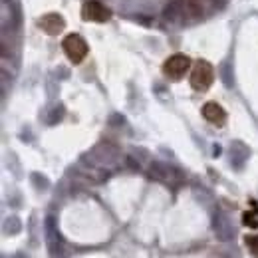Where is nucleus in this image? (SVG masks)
I'll return each instance as SVG.
<instances>
[{
  "mask_svg": "<svg viewBox=\"0 0 258 258\" xmlns=\"http://www.w3.org/2000/svg\"><path fill=\"white\" fill-rule=\"evenodd\" d=\"M38 26H40L46 34L56 36V34H60V32L64 30L66 20H64L60 14H56V12H50V14H44V16L38 20Z\"/></svg>",
  "mask_w": 258,
  "mask_h": 258,
  "instance_id": "nucleus-7",
  "label": "nucleus"
},
{
  "mask_svg": "<svg viewBox=\"0 0 258 258\" xmlns=\"http://www.w3.org/2000/svg\"><path fill=\"white\" fill-rule=\"evenodd\" d=\"M223 80H225V84H227L229 88L235 86V78H231V64H229V62L223 66Z\"/></svg>",
  "mask_w": 258,
  "mask_h": 258,
  "instance_id": "nucleus-12",
  "label": "nucleus"
},
{
  "mask_svg": "<svg viewBox=\"0 0 258 258\" xmlns=\"http://www.w3.org/2000/svg\"><path fill=\"white\" fill-rule=\"evenodd\" d=\"M203 118H205L209 124H213V126H217V128H223L225 122H227V112H225L217 102H207V104L203 106Z\"/></svg>",
  "mask_w": 258,
  "mask_h": 258,
  "instance_id": "nucleus-8",
  "label": "nucleus"
},
{
  "mask_svg": "<svg viewBox=\"0 0 258 258\" xmlns=\"http://www.w3.org/2000/svg\"><path fill=\"white\" fill-rule=\"evenodd\" d=\"M247 157H249V149H247L243 143H235L233 149H231V161L241 169V165L245 163Z\"/></svg>",
  "mask_w": 258,
  "mask_h": 258,
  "instance_id": "nucleus-10",
  "label": "nucleus"
},
{
  "mask_svg": "<svg viewBox=\"0 0 258 258\" xmlns=\"http://www.w3.org/2000/svg\"><path fill=\"white\" fill-rule=\"evenodd\" d=\"M149 175H151L153 179H157V181H163V183H175V181H181V179H183V175H181L175 167H171V165H167V163H159V161L151 163Z\"/></svg>",
  "mask_w": 258,
  "mask_h": 258,
  "instance_id": "nucleus-5",
  "label": "nucleus"
},
{
  "mask_svg": "<svg viewBox=\"0 0 258 258\" xmlns=\"http://www.w3.org/2000/svg\"><path fill=\"white\" fill-rule=\"evenodd\" d=\"M187 12H189V8H187V4L183 0H171L163 8V18L167 22H171V24H183L185 18H187Z\"/></svg>",
  "mask_w": 258,
  "mask_h": 258,
  "instance_id": "nucleus-6",
  "label": "nucleus"
},
{
  "mask_svg": "<svg viewBox=\"0 0 258 258\" xmlns=\"http://www.w3.org/2000/svg\"><path fill=\"white\" fill-rule=\"evenodd\" d=\"M217 155H221V147H219V145H215V157H217Z\"/></svg>",
  "mask_w": 258,
  "mask_h": 258,
  "instance_id": "nucleus-18",
  "label": "nucleus"
},
{
  "mask_svg": "<svg viewBox=\"0 0 258 258\" xmlns=\"http://www.w3.org/2000/svg\"><path fill=\"white\" fill-rule=\"evenodd\" d=\"M209 4H211V8H215V10H223L225 6H227V0H207Z\"/></svg>",
  "mask_w": 258,
  "mask_h": 258,
  "instance_id": "nucleus-16",
  "label": "nucleus"
},
{
  "mask_svg": "<svg viewBox=\"0 0 258 258\" xmlns=\"http://www.w3.org/2000/svg\"><path fill=\"white\" fill-rule=\"evenodd\" d=\"M213 82H215V68L209 62H205V60L197 62L193 72H191V86H193V90L207 92L213 86Z\"/></svg>",
  "mask_w": 258,
  "mask_h": 258,
  "instance_id": "nucleus-1",
  "label": "nucleus"
},
{
  "mask_svg": "<svg viewBox=\"0 0 258 258\" xmlns=\"http://www.w3.org/2000/svg\"><path fill=\"white\" fill-rule=\"evenodd\" d=\"M32 179H34V181H38V183H36V187H38V189H46V187H48V179H46V177H40L38 173H34V175H32Z\"/></svg>",
  "mask_w": 258,
  "mask_h": 258,
  "instance_id": "nucleus-15",
  "label": "nucleus"
},
{
  "mask_svg": "<svg viewBox=\"0 0 258 258\" xmlns=\"http://www.w3.org/2000/svg\"><path fill=\"white\" fill-rule=\"evenodd\" d=\"M215 231H217V235H219L223 241H227V239H231V237L235 235L233 225L229 223V219H227L223 213L215 215Z\"/></svg>",
  "mask_w": 258,
  "mask_h": 258,
  "instance_id": "nucleus-9",
  "label": "nucleus"
},
{
  "mask_svg": "<svg viewBox=\"0 0 258 258\" xmlns=\"http://www.w3.org/2000/svg\"><path fill=\"white\" fill-rule=\"evenodd\" d=\"M62 116H64V108H62V106L54 108V112H52V114H50V118H48V124H56V122H60V120H62Z\"/></svg>",
  "mask_w": 258,
  "mask_h": 258,
  "instance_id": "nucleus-14",
  "label": "nucleus"
},
{
  "mask_svg": "<svg viewBox=\"0 0 258 258\" xmlns=\"http://www.w3.org/2000/svg\"><path fill=\"white\" fill-rule=\"evenodd\" d=\"M82 16L86 20H92V22H106L112 18V12L100 0H88L82 8Z\"/></svg>",
  "mask_w": 258,
  "mask_h": 258,
  "instance_id": "nucleus-4",
  "label": "nucleus"
},
{
  "mask_svg": "<svg viewBox=\"0 0 258 258\" xmlns=\"http://www.w3.org/2000/svg\"><path fill=\"white\" fill-rule=\"evenodd\" d=\"M247 247L251 249V253H253V257L258 258V235H255V237H247Z\"/></svg>",
  "mask_w": 258,
  "mask_h": 258,
  "instance_id": "nucleus-11",
  "label": "nucleus"
},
{
  "mask_svg": "<svg viewBox=\"0 0 258 258\" xmlns=\"http://www.w3.org/2000/svg\"><path fill=\"white\" fill-rule=\"evenodd\" d=\"M62 48H64L66 56H68L74 64L84 62V58L88 56V42H86L80 34H70V36H66Z\"/></svg>",
  "mask_w": 258,
  "mask_h": 258,
  "instance_id": "nucleus-3",
  "label": "nucleus"
},
{
  "mask_svg": "<svg viewBox=\"0 0 258 258\" xmlns=\"http://www.w3.org/2000/svg\"><path fill=\"white\" fill-rule=\"evenodd\" d=\"M4 229H6V233H18V231H20V221H18L16 217H12V219L6 221Z\"/></svg>",
  "mask_w": 258,
  "mask_h": 258,
  "instance_id": "nucleus-13",
  "label": "nucleus"
},
{
  "mask_svg": "<svg viewBox=\"0 0 258 258\" xmlns=\"http://www.w3.org/2000/svg\"><path fill=\"white\" fill-rule=\"evenodd\" d=\"M189 68H191V58H189V56H185V54H173V56H169V58L165 60V64H163V74H165L169 80L177 82V80H181V78L189 72Z\"/></svg>",
  "mask_w": 258,
  "mask_h": 258,
  "instance_id": "nucleus-2",
  "label": "nucleus"
},
{
  "mask_svg": "<svg viewBox=\"0 0 258 258\" xmlns=\"http://www.w3.org/2000/svg\"><path fill=\"white\" fill-rule=\"evenodd\" d=\"M245 225H249V227H258V221L253 217V215L247 213V215H245Z\"/></svg>",
  "mask_w": 258,
  "mask_h": 258,
  "instance_id": "nucleus-17",
  "label": "nucleus"
}]
</instances>
